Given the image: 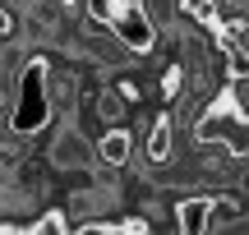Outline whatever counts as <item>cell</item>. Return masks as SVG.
Masks as SVG:
<instances>
[{
  "label": "cell",
  "mask_w": 249,
  "mask_h": 235,
  "mask_svg": "<svg viewBox=\"0 0 249 235\" xmlns=\"http://www.w3.org/2000/svg\"><path fill=\"white\" fill-rule=\"evenodd\" d=\"M208 217H213V199H180V208H176V226L185 235H198L208 226Z\"/></svg>",
  "instance_id": "5"
},
{
  "label": "cell",
  "mask_w": 249,
  "mask_h": 235,
  "mask_svg": "<svg viewBox=\"0 0 249 235\" xmlns=\"http://www.w3.org/2000/svg\"><path fill=\"white\" fill-rule=\"evenodd\" d=\"M5 33H9V14L0 9V37H5Z\"/></svg>",
  "instance_id": "10"
},
{
  "label": "cell",
  "mask_w": 249,
  "mask_h": 235,
  "mask_svg": "<svg viewBox=\"0 0 249 235\" xmlns=\"http://www.w3.org/2000/svg\"><path fill=\"white\" fill-rule=\"evenodd\" d=\"M116 37L124 46H134V51H148V46L157 42V33H152V23H148L143 9H124V14H116Z\"/></svg>",
  "instance_id": "3"
},
{
  "label": "cell",
  "mask_w": 249,
  "mask_h": 235,
  "mask_svg": "<svg viewBox=\"0 0 249 235\" xmlns=\"http://www.w3.org/2000/svg\"><path fill=\"white\" fill-rule=\"evenodd\" d=\"M51 162L60 166V171H88V166H97V143H88V134L83 129H60L51 143Z\"/></svg>",
  "instance_id": "2"
},
{
  "label": "cell",
  "mask_w": 249,
  "mask_h": 235,
  "mask_svg": "<svg viewBox=\"0 0 249 235\" xmlns=\"http://www.w3.org/2000/svg\"><path fill=\"white\" fill-rule=\"evenodd\" d=\"M129 157H134V138L124 134L120 125L107 129V134L97 138V162H102V166H124Z\"/></svg>",
  "instance_id": "4"
},
{
  "label": "cell",
  "mask_w": 249,
  "mask_h": 235,
  "mask_svg": "<svg viewBox=\"0 0 249 235\" xmlns=\"http://www.w3.org/2000/svg\"><path fill=\"white\" fill-rule=\"evenodd\" d=\"M226 60H231V69H235V79H245V74H249V51H240V46H226Z\"/></svg>",
  "instance_id": "8"
},
{
  "label": "cell",
  "mask_w": 249,
  "mask_h": 235,
  "mask_svg": "<svg viewBox=\"0 0 249 235\" xmlns=\"http://www.w3.org/2000/svg\"><path fill=\"white\" fill-rule=\"evenodd\" d=\"M42 79H46V65L33 60V65H28V74H23V92H18V116H14V129H18V134H33V129L46 120Z\"/></svg>",
  "instance_id": "1"
},
{
  "label": "cell",
  "mask_w": 249,
  "mask_h": 235,
  "mask_svg": "<svg viewBox=\"0 0 249 235\" xmlns=\"http://www.w3.org/2000/svg\"><path fill=\"white\" fill-rule=\"evenodd\" d=\"M97 111L116 125V120L124 116V97H120V92H97Z\"/></svg>",
  "instance_id": "7"
},
{
  "label": "cell",
  "mask_w": 249,
  "mask_h": 235,
  "mask_svg": "<svg viewBox=\"0 0 249 235\" xmlns=\"http://www.w3.org/2000/svg\"><path fill=\"white\" fill-rule=\"evenodd\" d=\"M148 157L152 162H166L171 157V120H157V125L148 129Z\"/></svg>",
  "instance_id": "6"
},
{
  "label": "cell",
  "mask_w": 249,
  "mask_h": 235,
  "mask_svg": "<svg viewBox=\"0 0 249 235\" xmlns=\"http://www.w3.org/2000/svg\"><path fill=\"white\" fill-rule=\"evenodd\" d=\"M33 231H65V217H60V212H51V217L33 221Z\"/></svg>",
  "instance_id": "9"
}]
</instances>
